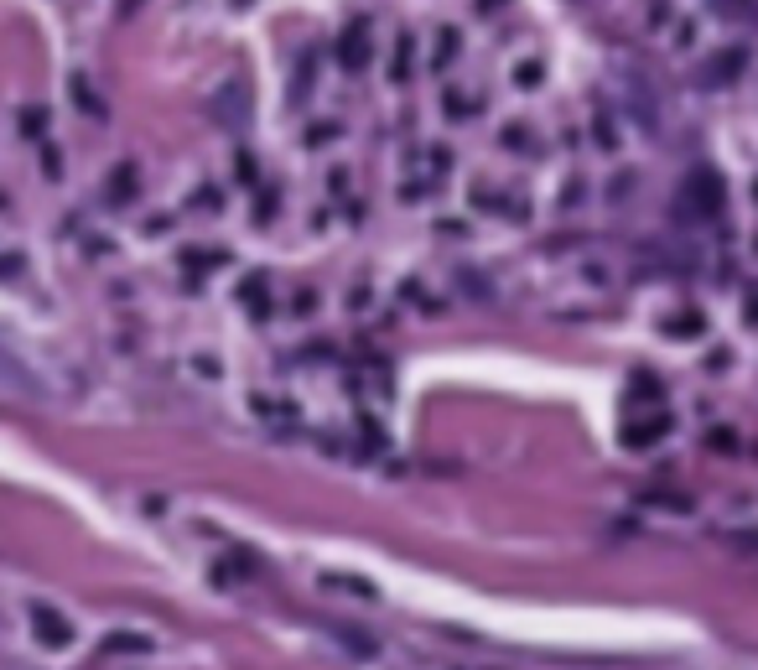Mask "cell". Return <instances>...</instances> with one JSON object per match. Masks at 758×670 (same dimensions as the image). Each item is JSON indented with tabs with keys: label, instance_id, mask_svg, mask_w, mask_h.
<instances>
[{
	"label": "cell",
	"instance_id": "1",
	"mask_svg": "<svg viewBox=\"0 0 758 670\" xmlns=\"http://www.w3.org/2000/svg\"><path fill=\"white\" fill-rule=\"evenodd\" d=\"M32 634H37V644H47V650H68L73 644V624L57 613V608H32Z\"/></svg>",
	"mask_w": 758,
	"mask_h": 670
},
{
	"label": "cell",
	"instance_id": "2",
	"mask_svg": "<svg viewBox=\"0 0 758 670\" xmlns=\"http://www.w3.org/2000/svg\"><path fill=\"white\" fill-rule=\"evenodd\" d=\"M151 650H157L151 634H130V629L104 634V644H99V655H151Z\"/></svg>",
	"mask_w": 758,
	"mask_h": 670
},
{
	"label": "cell",
	"instance_id": "3",
	"mask_svg": "<svg viewBox=\"0 0 758 670\" xmlns=\"http://www.w3.org/2000/svg\"><path fill=\"white\" fill-rule=\"evenodd\" d=\"M685 197H691L701 213H717V197L722 193H717V182H712L707 172H696V177H691V188H685Z\"/></svg>",
	"mask_w": 758,
	"mask_h": 670
},
{
	"label": "cell",
	"instance_id": "4",
	"mask_svg": "<svg viewBox=\"0 0 758 670\" xmlns=\"http://www.w3.org/2000/svg\"><path fill=\"white\" fill-rule=\"evenodd\" d=\"M322 588H338V592H359V597H374L369 582H343V577H322Z\"/></svg>",
	"mask_w": 758,
	"mask_h": 670
},
{
	"label": "cell",
	"instance_id": "5",
	"mask_svg": "<svg viewBox=\"0 0 758 670\" xmlns=\"http://www.w3.org/2000/svg\"><path fill=\"white\" fill-rule=\"evenodd\" d=\"M748 546H754V551H758V535H748Z\"/></svg>",
	"mask_w": 758,
	"mask_h": 670
}]
</instances>
